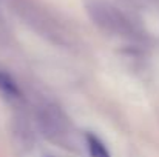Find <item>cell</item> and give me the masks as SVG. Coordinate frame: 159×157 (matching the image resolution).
I'll use <instances>...</instances> for the list:
<instances>
[{
  "mask_svg": "<svg viewBox=\"0 0 159 157\" xmlns=\"http://www.w3.org/2000/svg\"><path fill=\"white\" fill-rule=\"evenodd\" d=\"M87 12L93 22L104 31L114 36H130L133 33V25L127 15L119 11V8L110 5L104 0H88Z\"/></svg>",
  "mask_w": 159,
  "mask_h": 157,
  "instance_id": "6da1fadb",
  "label": "cell"
},
{
  "mask_svg": "<svg viewBox=\"0 0 159 157\" xmlns=\"http://www.w3.org/2000/svg\"><path fill=\"white\" fill-rule=\"evenodd\" d=\"M39 122L42 125L43 134L48 136L50 139H56L57 136H62L65 133V123H66L65 117L53 105H48L42 109Z\"/></svg>",
  "mask_w": 159,
  "mask_h": 157,
  "instance_id": "7a4b0ae2",
  "label": "cell"
},
{
  "mask_svg": "<svg viewBox=\"0 0 159 157\" xmlns=\"http://www.w3.org/2000/svg\"><path fill=\"white\" fill-rule=\"evenodd\" d=\"M85 142H87V150H88L90 157H111L104 142L93 133L85 134Z\"/></svg>",
  "mask_w": 159,
  "mask_h": 157,
  "instance_id": "3957f363",
  "label": "cell"
},
{
  "mask_svg": "<svg viewBox=\"0 0 159 157\" xmlns=\"http://www.w3.org/2000/svg\"><path fill=\"white\" fill-rule=\"evenodd\" d=\"M0 94H3L8 99H17L20 96V89L16 80L3 71H0Z\"/></svg>",
  "mask_w": 159,
  "mask_h": 157,
  "instance_id": "277c9868",
  "label": "cell"
}]
</instances>
